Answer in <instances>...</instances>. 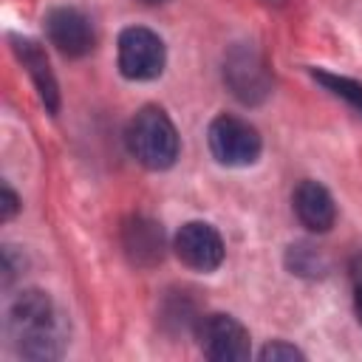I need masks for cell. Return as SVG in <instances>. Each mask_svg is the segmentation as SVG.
Returning <instances> with one entry per match:
<instances>
[{"instance_id": "cell-1", "label": "cell", "mask_w": 362, "mask_h": 362, "mask_svg": "<svg viewBox=\"0 0 362 362\" xmlns=\"http://www.w3.org/2000/svg\"><path fill=\"white\" fill-rule=\"evenodd\" d=\"M6 334L17 356L23 359H59L65 351V322L42 288H23L6 311Z\"/></svg>"}, {"instance_id": "cell-2", "label": "cell", "mask_w": 362, "mask_h": 362, "mask_svg": "<svg viewBox=\"0 0 362 362\" xmlns=\"http://www.w3.org/2000/svg\"><path fill=\"white\" fill-rule=\"evenodd\" d=\"M124 144H127V153L153 173L170 170L181 153V139L173 119L156 105H144L127 122Z\"/></svg>"}, {"instance_id": "cell-3", "label": "cell", "mask_w": 362, "mask_h": 362, "mask_svg": "<svg viewBox=\"0 0 362 362\" xmlns=\"http://www.w3.org/2000/svg\"><path fill=\"white\" fill-rule=\"evenodd\" d=\"M223 85L240 105H263L272 93V68L255 45L238 42L223 57Z\"/></svg>"}, {"instance_id": "cell-4", "label": "cell", "mask_w": 362, "mask_h": 362, "mask_svg": "<svg viewBox=\"0 0 362 362\" xmlns=\"http://www.w3.org/2000/svg\"><path fill=\"white\" fill-rule=\"evenodd\" d=\"M206 144L212 158L223 167H249L260 158V150H263V139L257 127L232 113H221L209 122Z\"/></svg>"}, {"instance_id": "cell-5", "label": "cell", "mask_w": 362, "mask_h": 362, "mask_svg": "<svg viewBox=\"0 0 362 362\" xmlns=\"http://www.w3.org/2000/svg\"><path fill=\"white\" fill-rule=\"evenodd\" d=\"M167 62L164 40L144 25H127L116 40V65L119 74L130 82H150L161 76Z\"/></svg>"}, {"instance_id": "cell-6", "label": "cell", "mask_w": 362, "mask_h": 362, "mask_svg": "<svg viewBox=\"0 0 362 362\" xmlns=\"http://www.w3.org/2000/svg\"><path fill=\"white\" fill-rule=\"evenodd\" d=\"M195 339H198L201 354L212 362H243L252 354L249 331L232 314L215 311V314L201 317L195 325Z\"/></svg>"}, {"instance_id": "cell-7", "label": "cell", "mask_w": 362, "mask_h": 362, "mask_svg": "<svg viewBox=\"0 0 362 362\" xmlns=\"http://www.w3.org/2000/svg\"><path fill=\"white\" fill-rule=\"evenodd\" d=\"M48 42L68 59H82L96 48V31L85 11L74 6H57L45 14Z\"/></svg>"}, {"instance_id": "cell-8", "label": "cell", "mask_w": 362, "mask_h": 362, "mask_svg": "<svg viewBox=\"0 0 362 362\" xmlns=\"http://www.w3.org/2000/svg\"><path fill=\"white\" fill-rule=\"evenodd\" d=\"M175 257L192 272H215L223 263L226 246L221 232L206 221H187L173 238Z\"/></svg>"}, {"instance_id": "cell-9", "label": "cell", "mask_w": 362, "mask_h": 362, "mask_svg": "<svg viewBox=\"0 0 362 362\" xmlns=\"http://www.w3.org/2000/svg\"><path fill=\"white\" fill-rule=\"evenodd\" d=\"M119 240H122L124 257L136 269H153V266H158L164 260L167 235H164L161 223L156 218H150V215H130V218H124Z\"/></svg>"}, {"instance_id": "cell-10", "label": "cell", "mask_w": 362, "mask_h": 362, "mask_svg": "<svg viewBox=\"0 0 362 362\" xmlns=\"http://www.w3.org/2000/svg\"><path fill=\"white\" fill-rule=\"evenodd\" d=\"M291 206H294L297 221L308 232H317V235H325L337 221V204H334L331 192L320 181H311V178H305L294 187Z\"/></svg>"}, {"instance_id": "cell-11", "label": "cell", "mask_w": 362, "mask_h": 362, "mask_svg": "<svg viewBox=\"0 0 362 362\" xmlns=\"http://www.w3.org/2000/svg\"><path fill=\"white\" fill-rule=\"evenodd\" d=\"M11 48H14L17 59L23 62L25 74L31 76L42 107H45L48 113H57V110H59V85H57V76H54V71H51V65H48L45 51H42L34 40H28V37H11Z\"/></svg>"}, {"instance_id": "cell-12", "label": "cell", "mask_w": 362, "mask_h": 362, "mask_svg": "<svg viewBox=\"0 0 362 362\" xmlns=\"http://www.w3.org/2000/svg\"><path fill=\"white\" fill-rule=\"evenodd\" d=\"M286 266L291 269V274H300V277H322L328 272L325 255L308 243H291L286 252Z\"/></svg>"}, {"instance_id": "cell-13", "label": "cell", "mask_w": 362, "mask_h": 362, "mask_svg": "<svg viewBox=\"0 0 362 362\" xmlns=\"http://www.w3.org/2000/svg\"><path fill=\"white\" fill-rule=\"evenodd\" d=\"M311 76H314L325 90H331L334 96L345 99L356 113H362V82H356V79H351V76H339V74L322 71V68H311Z\"/></svg>"}, {"instance_id": "cell-14", "label": "cell", "mask_w": 362, "mask_h": 362, "mask_svg": "<svg viewBox=\"0 0 362 362\" xmlns=\"http://www.w3.org/2000/svg\"><path fill=\"white\" fill-rule=\"evenodd\" d=\"M257 356H260L263 362H291V359H305V354H303L300 348H294L291 342H283V339L269 342Z\"/></svg>"}, {"instance_id": "cell-15", "label": "cell", "mask_w": 362, "mask_h": 362, "mask_svg": "<svg viewBox=\"0 0 362 362\" xmlns=\"http://www.w3.org/2000/svg\"><path fill=\"white\" fill-rule=\"evenodd\" d=\"M17 212H20V198H17V192H14L8 184H3V189H0V221H11Z\"/></svg>"}, {"instance_id": "cell-16", "label": "cell", "mask_w": 362, "mask_h": 362, "mask_svg": "<svg viewBox=\"0 0 362 362\" xmlns=\"http://www.w3.org/2000/svg\"><path fill=\"white\" fill-rule=\"evenodd\" d=\"M351 277H354V283H362V252L351 260Z\"/></svg>"}, {"instance_id": "cell-17", "label": "cell", "mask_w": 362, "mask_h": 362, "mask_svg": "<svg viewBox=\"0 0 362 362\" xmlns=\"http://www.w3.org/2000/svg\"><path fill=\"white\" fill-rule=\"evenodd\" d=\"M354 311H356V320L362 325V283H356V291H354Z\"/></svg>"}, {"instance_id": "cell-18", "label": "cell", "mask_w": 362, "mask_h": 362, "mask_svg": "<svg viewBox=\"0 0 362 362\" xmlns=\"http://www.w3.org/2000/svg\"><path fill=\"white\" fill-rule=\"evenodd\" d=\"M144 6H158V3H164V0H141Z\"/></svg>"}]
</instances>
